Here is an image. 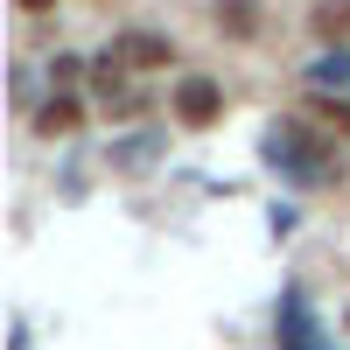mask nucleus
<instances>
[{
  "instance_id": "nucleus-8",
  "label": "nucleus",
  "mask_w": 350,
  "mask_h": 350,
  "mask_svg": "<svg viewBox=\"0 0 350 350\" xmlns=\"http://www.w3.org/2000/svg\"><path fill=\"white\" fill-rule=\"evenodd\" d=\"M217 28L224 36H259V0H217Z\"/></svg>"
},
{
  "instance_id": "nucleus-2",
  "label": "nucleus",
  "mask_w": 350,
  "mask_h": 350,
  "mask_svg": "<svg viewBox=\"0 0 350 350\" xmlns=\"http://www.w3.org/2000/svg\"><path fill=\"white\" fill-rule=\"evenodd\" d=\"M273 343H280V350H336V336L323 329L315 301L301 295L295 280H287V287H280V301H273Z\"/></svg>"
},
{
  "instance_id": "nucleus-7",
  "label": "nucleus",
  "mask_w": 350,
  "mask_h": 350,
  "mask_svg": "<svg viewBox=\"0 0 350 350\" xmlns=\"http://www.w3.org/2000/svg\"><path fill=\"white\" fill-rule=\"evenodd\" d=\"M36 133H42V140H56V133H77V98H70V92H56V98L36 112Z\"/></svg>"
},
{
  "instance_id": "nucleus-1",
  "label": "nucleus",
  "mask_w": 350,
  "mask_h": 350,
  "mask_svg": "<svg viewBox=\"0 0 350 350\" xmlns=\"http://www.w3.org/2000/svg\"><path fill=\"white\" fill-rule=\"evenodd\" d=\"M259 161H267L287 189H323L329 168H336V148L323 133H308L301 120H267V133H259Z\"/></svg>"
},
{
  "instance_id": "nucleus-10",
  "label": "nucleus",
  "mask_w": 350,
  "mask_h": 350,
  "mask_svg": "<svg viewBox=\"0 0 350 350\" xmlns=\"http://www.w3.org/2000/svg\"><path fill=\"white\" fill-rule=\"evenodd\" d=\"M77 70H92V64H77V56H49V84H56V92H70Z\"/></svg>"
},
{
  "instance_id": "nucleus-6",
  "label": "nucleus",
  "mask_w": 350,
  "mask_h": 350,
  "mask_svg": "<svg viewBox=\"0 0 350 350\" xmlns=\"http://www.w3.org/2000/svg\"><path fill=\"white\" fill-rule=\"evenodd\" d=\"M308 28L323 49H350V0H315L308 8Z\"/></svg>"
},
{
  "instance_id": "nucleus-5",
  "label": "nucleus",
  "mask_w": 350,
  "mask_h": 350,
  "mask_svg": "<svg viewBox=\"0 0 350 350\" xmlns=\"http://www.w3.org/2000/svg\"><path fill=\"white\" fill-rule=\"evenodd\" d=\"M301 84H308L315 98H350V49H323V56L301 70Z\"/></svg>"
},
{
  "instance_id": "nucleus-3",
  "label": "nucleus",
  "mask_w": 350,
  "mask_h": 350,
  "mask_svg": "<svg viewBox=\"0 0 350 350\" xmlns=\"http://www.w3.org/2000/svg\"><path fill=\"white\" fill-rule=\"evenodd\" d=\"M168 120L183 126V133L217 126V120H224V84H217V77H203V70H183V77L168 84Z\"/></svg>"
},
{
  "instance_id": "nucleus-4",
  "label": "nucleus",
  "mask_w": 350,
  "mask_h": 350,
  "mask_svg": "<svg viewBox=\"0 0 350 350\" xmlns=\"http://www.w3.org/2000/svg\"><path fill=\"white\" fill-rule=\"evenodd\" d=\"M112 49L126 56V70H168V36H154V28H126V36H112Z\"/></svg>"
},
{
  "instance_id": "nucleus-11",
  "label": "nucleus",
  "mask_w": 350,
  "mask_h": 350,
  "mask_svg": "<svg viewBox=\"0 0 350 350\" xmlns=\"http://www.w3.org/2000/svg\"><path fill=\"white\" fill-rule=\"evenodd\" d=\"M329 120H336V133H350V98H329Z\"/></svg>"
},
{
  "instance_id": "nucleus-12",
  "label": "nucleus",
  "mask_w": 350,
  "mask_h": 350,
  "mask_svg": "<svg viewBox=\"0 0 350 350\" xmlns=\"http://www.w3.org/2000/svg\"><path fill=\"white\" fill-rule=\"evenodd\" d=\"M21 8H28V14H42V8H56V0H21Z\"/></svg>"
},
{
  "instance_id": "nucleus-9",
  "label": "nucleus",
  "mask_w": 350,
  "mask_h": 350,
  "mask_svg": "<svg viewBox=\"0 0 350 350\" xmlns=\"http://www.w3.org/2000/svg\"><path fill=\"white\" fill-rule=\"evenodd\" d=\"M161 154V133H140V140H120V148H112V161H120V168H148Z\"/></svg>"
}]
</instances>
